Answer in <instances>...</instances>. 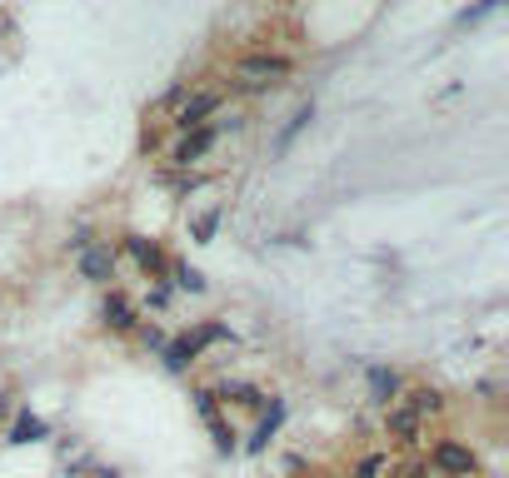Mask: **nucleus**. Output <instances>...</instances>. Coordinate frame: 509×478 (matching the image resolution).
<instances>
[{"mask_svg": "<svg viewBox=\"0 0 509 478\" xmlns=\"http://www.w3.org/2000/svg\"><path fill=\"white\" fill-rule=\"evenodd\" d=\"M384 428H390V439H395V443H405V449H409V443H420V439H424V418H415L400 399L390 403V414H384Z\"/></svg>", "mask_w": 509, "mask_h": 478, "instance_id": "nucleus-9", "label": "nucleus"}, {"mask_svg": "<svg viewBox=\"0 0 509 478\" xmlns=\"http://www.w3.org/2000/svg\"><path fill=\"white\" fill-rule=\"evenodd\" d=\"M170 275H175V284H180V290H190V294H200V290H205L200 269H190V265H170Z\"/></svg>", "mask_w": 509, "mask_h": 478, "instance_id": "nucleus-19", "label": "nucleus"}, {"mask_svg": "<svg viewBox=\"0 0 509 478\" xmlns=\"http://www.w3.org/2000/svg\"><path fill=\"white\" fill-rule=\"evenodd\" d=\"M230 339V324H195L190 334H180V339L166 344V369L170 374H185L205 354V344H225Z\"/></svg>", "mask_w": 509, "mask_h": 478, "instance_id": "nucleus-1", "label": "nucleus"}, {"mask_svg": "<svg viewBox=\"0 0 509 478\" xmlns=\"http://www.w3.org/2000/svg\"><path fill=\"white\" fill-rule=\"evenodd\" d=\"M45 434H51V428H45V418L26 409V414H20V418L11 424V434H5V439H11V443H40Z\"/></svg>", "mask_w": 509, "mask_h": 478, "instance_id": "nucleus-13", "label": "nucleus"}, {"mask_svg": "<svg viewBox=\"0 0 509 478\" xmlns=\"http://www.w3.org/2000/svg\"><path fill=\"white\" fill-rule=\"evenodd\" d=\"M400 389H405V378H400V369H384V364H375V369H369V399H375V403H390V399H400Z\"/></svg>", "mask_w": 509, "mask_h": 478, "instance_id": "nucleus-11", "label": "nucleus"}, {"mask_svg": "<svg viewBox=\"0 0 509 478\" xmlns=\"http://www.w3.org/2000/svg\"><path fill=\"white\" fill-rule=\"evenodd\" d=\"M400 403H405V409H409L415 418H430V414H440V409H445V394L430 389V384H420V389H409Z\"/></svg>", "mask_w": 509, "mask_h": 478, "instance_id": "nucleus-12", "label": "nucleus"}, {"mask_svg": "<svg viewBox=\"0 0 509 478\" xmlns=\"http://www.w3.org/2000/svg\"><path fill=\"white\" fill-rule=\"evenodd\" d=\"M101 319L110 329H135L141 324V315H135V304H130V294H120V290H110L105 294V304H101Z\"/></svg>", "mask_w": 509, "mask_h": 478, "instance_id": "nucleus-10", "label": "nucleus"}, {"mask_svg": "<svg viewBox=\"0 0 509 478\" xmlns=\"http://www.w3.org/2000/svg\"><path fill=\"white\" fill-rule=\"evenodd\" d=\"M85 244H90V229H76V235H70V239H65V250H85Z\"/></svg>", "mask_w": 509, "mask_h": 478, "instance_id": "nucleus-24", "label": "nucleus"}, {"mask_svg": "<svg viewBox=\"0 0 509 478\" xmlns=\"http://www.w3.org/2000/svg\"><path fill=\"white\" fill-rule=\"evenodd\" d=\"M499 5H505V0H474V5H465V11L455 15V26H480L484 15H495Z\"/></svg>", "mask_w": 509, "mask_h": 478, "instance_id": "nucleus-17", "label": "nucleus"}, {"mask_svg": "<svg viewBox=\"0 0 509 478\" xmlns=\"http://www.w3.org/2000/svg\"><path fill=\"white\" fill-rule=\"evenodd\" d=\"M195 414H200L205 428L215 434V449H220V453L235 449V434L225 428V418H220V403H215V394H210V389H195Z\"/></svg>", "mask_w": 509, "mask_h": 478, "instance_id": "nucleus-8", "label": "nucleus"}, {"mask_svg": "<svg viewBox=\"0 0 509 478\" xmlns=\"http://www.w3.org/2000/svg\"><path fill=\"white\" fill-rule=\"evenodd\" d=\"M310 120H315V105H300V110L290 115V125L280 130V139H275V155H285V150H290V145H295V135H300V130H305Z\"/></svg>", "mask_w": 509, "mask_h": 478, "instance_id": "nucleus-16", "label": "nucleus"}, {"mask_svg": "<svg viewBox=\"0 0 509 478\" xmlns=\"http://www.w3.org/2000/svg\"><path fill=\"white\" fill-rule=\"evenodd\" d=\"M215 399H235V403H245V409H265V394L254 389V384H245V378H225Z\"/></svg>", "mask_w": 509, "mask_h": 478, "instance_id": "nucleus-14", "label": "nucleus"}, {"mask_svg": "<svg viewBox=\"0 0 509 478\" xmlns=\"http://www.w3.org/2000/svg\"><path fill=\"white\" fill-rule=\"evenodd\" d=\"M125 254H130V259H135V265H141L150 279H166L170 265H175V259H170V254L160 250L155 239H145V235H125Z\"/></svg>", "mask_w": 509, "mask_h": 478, "instance_id": "nucleus-6", "label": "nucleus"}, {"mask_svg": "<svg viewBox=\"0 0 509 478\" xmlns=\"http://www.w3.org/2000/svg\"><path fill=\"white\" fill-rule=\"evenodd\" d=\"M434 468L449 478H474V468H480V458H474L470 443H459V439H440L434 443Z\"/></svg>", "mask_w": 509, "mask_h": 478, "instance_id": "nucleus-5", "label": "nucleus"}, {"mask_svg": "<svg viewBox=\"0 0 509 478\" xmlns=\"http://www.w3.org/2000/svg\"><path fill=\"white\" fill-rule=\"evenodd\" d=\"M141 339L150 344V349H166V344H170V339H166V334H160L155 324H145V329H141Z\"/></svg>", "mask_w": 509, "mask_h": 478, "instance_id": "nucleus-23", "label": "nucleus"}, {"mask_svg": "<svg viewBox=\"0 0 509 478\" xmlns=\"http://www.w3.org/2000/svg\"><path fill=\"white\" fill-rule=\"evenodd\" d=\"M295 65L285 60V55H245V60H235V80H240L245 90H270V85H285L290 80Z\"/></svg>", "mask_w": 509, "mask_h": 478, "instance_id": "nucleus-2", "label": "nucleus"}, {"mask_svg": "<svg viewBox=\"0 0 509 478\" xmlns=\"http://www.w3.org/2000/svg\"><path fill=\"white\" fill-rule=\"evenodd\" d=\"M280 424H285V403L275 399V403H270V414L260 418V428H254V439H250V453H260V449H265V443L275 439V434H280Z\"/></svg>", "mask_w": 509, "mask_h": 478, "instance_id": "nucleus-15", "label": "nucleus"}, {"mask_svg": "<svg viewBox=\"0 0 509 478\" xmlns=\"http://www.w3.org/2000/svg\"><path fill=\"white\" fill-rule=\"evenodd\" d=\"M185 95H190V85H175V90H166L160 100L150 105V115H175L180 105H185Z\"/></svg>", "mask_w": 509, "mask_h": 478, "instance_id": "nucleus-18", "label": "nucleus"}, {"mask_svg": "<svg viewBox=\"0 0 509 478\" xmlns=\"http://www.w3.org/2000/svg\"><path fill=\"white\" fill-rule=\"evenodd\" d=\"M215 229H220V210H210L205 219H195V239H210Z\"/></svg>", "mask_w": 509, "mask_h": 478, "instance_id": "nucleus-21", "label": "nucleus"}, {"mask_svg": "<svg viewBox=\"0 0 509 478\" xmlns=\"http://www.w3.org/2000/svg\"><path fill=\"white\" fill-rule=\"evenodd\" d=\"M80 265V279H90V284H110L115 279V250L110 244H85V250L76 254Z\"/></svg>", "mask_w": 509, "mask_h": 478, "instance_id": "nucleus-7", "label": "nucleus"}, {"mask_svg": "<svg viewBox=\"0 0 509 478\" xmlns=\"http://www.w3.org/2000/svg\"><path fill=\"white\" fill-rule=\"evenodd\" d=\"M150 304H155V309H166V304H170V290H166V279H155V284H150Z\"/></svg>", "mask_w": 509, "mask_h": 478, "instance_id": "nucleus-22", "label": "nucleus"}, {"mask_svg": "<svg viewBox=\"0 0 509 478\" xmlns=\"http://www.w3.org/2000/svg\"><path fill=\"white\" fill-rule=\"evenodd\" d=\"M215 139H220V130L215 125H200V130H185V135L170 145V164H180V170H190V164H200L205 155L215 150Z\"/></svg>", "mask_w": 509, "mask_h": 478, "instance_id": "nucleus-4", "label": "nucleus"}, {"mask_svg": "<svg viewBox=\"0 0 509 478\" xmlns=\"http://www.w3.org/2000/svg\"><path fill=\"white\" fill-rule=\"evenodd\" d=\"M380 474H384V453H365L355 468V478H380Z\"/></svg>", "mask_w": 509, "mask_h": 478, "instance_id": "nucleus-20", "label": "nucleus"}, {"mask_svg": "<svg viewBox=\"0 0 509 478\" xmlns=\"http://www.w3.org/2000/svg\"><path fill=\"white\" fill-rule=\"evenodd\" d=\"M210 115H220V90H190V95H185V105H180L170 120H175V130L185 135V130L210 125Z\"/></svg>", "mask_w": 509, "mask_h": 478, "instance_id": "nucleus-3", "label": "nucleus"}]
</instances>
